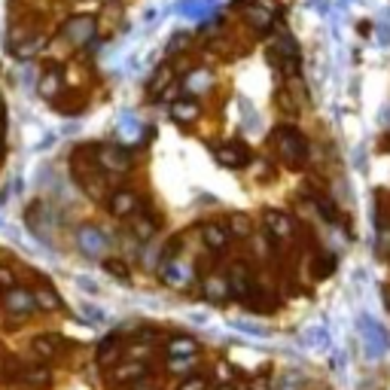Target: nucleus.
I'll return each mask as SVG.
<instances>
[{"mask_svg": "<svg viewBox=\"0 0 390 390\" xmlns=\"http://www.w3.org/2000/svg\"><path fill=\"white\" fill-rule=\"evenodd\" d=\"M61 347V338L58 335H37L34 342H30V351H34L40 360H52Z\"/></svg>", "mask_w": 390, "mask_h": 390, "instance_id": "4468645a", "label": "nucleus"}, {"mask_svg": "<svg viewBox=\"0 0 390 390\" xmlns=\"http://www.w3.org/2000/svg\"><path fill=\"white\" fill-rule=\"evenodd\" d=\"M138 204H140V199H138L135 189H113V192L107 195V211H110L116 220L135 217V213H138Z\"/></svg>", "mask_w": 390, "mask_h": 390, "instance_id": "20e7f679", "label": "nucleus"}, {"mask_svg": "<svg viewBox=\"0 0 390 390\" xmlns=\"http://www.w3.org/2000/svg\"><path fill=\"white\" fill-rule=\"evenodd\" d=\"M229 296L238 302H250L253 296V278H250V269L244 262H235L232 265V274H229Z\"/></svg>", "mask_w": 390, "mask_h": 390, "instance_id": "39448f33", "label": "nucleus"}, {"mask_svg": "<svg viewBox=\"0 0 390 390\" xmlns=\"http://www.w3.org/2000/svg\"><path fill=\"white\" fill-rule=\"evenodd\" d=\"M333 272H335V256H333V253H321V256H314V262H311V278H314V281L330 278Z\"/></svg>", "mask_w": 390, "mask_h": 390, "instance_id": "f3484780", "label": "nucleus"}, {"mask_svg": "<svg viewBox=\"0 0 390 390\" xmlns=\"http://www.w3.org/2000/svg\"><path fill=\"white\" fill-rule=\"evenodd\" d=\"M308 201H314V208L321 211V217L338 220V211H335V204H333L330 199H323V195H317V192H308Z\"/></svg>", "mask_w": 390, "mask_h": 390, "instance_id": "4be33fe9", "label": "nucleus"}, {"mask_svg": "<svg viewBox=\"0 0 390 390\" xmlns=\"http://www.w3.org/2000/svg\"><path fill=\"white\" fill-rule=\"evenodd\" d=\"M34 296H37V305L46 308V311H58L61 308V299H58V293L52 290V286H40Z\"/></svg>", "mask_w": 390, "mask_h": 390, "instance_id": "412c9836", "label": "nucleus"}, {"mask_svg": "<svg viewBox=\"0 0 390 390\" xmlns=\"http://www.w3.org/2000/svg\"><path fill=\"white\" fill-rule=\"evenodd\" d=\"M262 223H265V229H269L274 238H281V241L293 238V232H296L293 220L286 217L284 211H278V208H265V211H262Z\"/></svg>", "mask_w": 390, "mask_h": 390, "instance_id": "423d86ee", "label": "nucleus"}, {"mask_svg": "<svg viewBox=\"0 0 390 390\" xmlns=\"http://www.w3.org/2000/svg\"><path fill=\"white\" fill-rule=\"evenodd\" d=\"M95 28H98L95 16H70L67 22L61 25V34H65L74 46H83L86 40L95 37Z\"/></svg>", "mask_w": 390, "mask_h": 390, "instance_id": "7ed1b4c3", "label": "nucleus"}, {"mask_svg": "<svg viewBox=\"0 0 390 390\" xmlns=\"http://www.w3.org/2000/svg\"><path fill=\"white\" fill-rule=\"evenodd\" d=\"M116 357H119V338L110 335V338H104V342H101V347H98V363L107 366L110 360H116Z\"/></svg>", "mask_w": 390, "mask_h": 390, "instance_id": "6ab92c4d", "label": "nucleus"}, {"mask_svg": "<svg viewBox=\"0 0 390 390\" xmlns=\"http://www.w3.org/2000/svg\"><path fill=\"white\" fill-rule=\"evenodd\" d=\"M104 272L113 274L116 281H128L131 278V269L122 260H104Z\"/></svg>", "mask_w": 390, "mask_h": 390, "instance_id": "5701e85b", "label": "nucleus"}, {"mask_svg": "<svg viewBox=\"0 0 390 390\" xmlns=\"http://www.w3.org/2000/svg\"><path fill=\"white\" fill-rule=\"evenodd\" d=\"M95 165L104 174H128L135 168V159H131V152L126 147H119V143H104V147L95 150Z\"/></svg>", "mask_w": 390, "mask_h": 390, "instance_id": "f03ea898", "label": "nucleus"}, {"mask_svg": "<svg viewBox=\"0 0 390 390\" xmlns=\"http://www.w3.org/2000/svg\"><path fill=\"white\" fill-rule=\"evenodd\" d=\"M18 378H22V381H28V384H49L52 381V372H49V369H43V366H37V369H22V372H18Z\"/></svg>", "mask_w": 390, "mask_h": 390, "instance_id": "aec40b11", "label": "nucleus"}, {"mask_svg": "<svg viewBox=\"0 0 390 390\" xmlns=\"http://www.w3.org/2000/svg\"><path fill=\"white\" fill-rule=\"evenodd\" d=\"M147 375H150V366L147 363H122V366H116L110 372L113 384H138Z\"/></svg>", "mask_w": 390, "mask_h": 390, "instance_id": "1a4fd4ad", "label": "nucleus"}, {"mask_svg": "<svg viewBox=\"0 0 390 390\" xmlns=\"http://www.w3.org/2000/svg\"><path fill=\"white\" fill-rule=\"evenodd\" d=\"M43 43H46V37H40V34H30V40H25V43H13V55L16 58H30V55H37L40 49H43Z\"/></svg>", "mask_w": 390, "mask_h": 390, "instance_id": "a211bd4d", "label": "nucleus"}, {"mask_svg": "<svg viewBox=\"0 0 390 390\" xmlns=\"http://www.w3.org/2000/svg\"><path fill=\"white\" fill-rule=\"evenodd\" d=\"M0 286H6V290H13L16 286V274L9 269H0Z\"/></svg>", "mask_w": 390, "mask_h": 390, "instance_id": "bb28decb", "label": "nucleus"}, {"mask_svg": "<svg viewBox=\"0 0 390 390\" xmlns=\"http://www.w3.org/2000/svg\"><path fill=\"white\" fill-rule=\"evenodd\" d=\"M213 156L220 159V165H225V168H244V165H250V150L244 147V143H225V147H217L213 150Z\"/></svg>", "mask_w": 390, "mask_h": 390, "instance_id": "0eeeda50", "label": "nucleus"}, {"mask_svg": "<svg viewBox=\"0 0 390 390\" xmlns=\"http://www.w3.org/2000/svg\"><path fill=\"white\" fill-rule=\"evenodd\" d=\"M4 308L13 314H30V311H37V296L30 290H22V286H13L4 296Z\"/></svg>", "mask_w": 390, "mask_h": 390, "instance_id": "6e6552de", "label": "nucleus"}, {"mask_svg": "<svg viewBox=\"0 0 390 390\" xmlns=\"http://www.w3.org/2000/svg\"><path fill=\"white\" fill-rule=\"evenodd\" d=\"M159 225L156 220L150 217V213H135V223H131V232H135V238L138 241H150L152 238V232H156Z\"/></svg>", "mask_w": 390, "mask_h": 390, "instance_id": "2eb2a0df", "label": "nucleus"}, {"mask_svg": "<svg viewBox=\"0 0 390 390\" xmlns=\"http://www.w3.org/2000/svg\"><path fill=\"white\" fill-rule=\"evenodd\" d=\"M0 152H4V138H0Z\"/></svg>", "mask_w": 390, "mask_h": 390, "instance_id": "c85d7f7f", "label": "nucleus"}, {"mask_svg": "<svg viewBox=\"0 0 390 390\" xmlns=\"http://www.w3.org/2000/svg\"><path fill=\"white\" fill-rule=\"evenodd\" d=\"M204 293H211L213 299H225V296H229V281H223V278H211L208 284H204Z\"/></svg>", "mask_w": 390, "mask_h": 390, "instance_id": "b1692460", "label": "nucleus"}, {"mask_svg": "<svg viewBox=\"0 0 390 390\" xmlns=\"http://www.w3.org/2000/svg\"><path fill=\"white\" fill-rule=\"evenodd\" d=\"M165 354L171 357V360H186V357L199 354V342H195L192 335H174V338H168Z\"/></svg>", "mask_w": 390, "mask_h": 390, "instance_id": "9b49d317", "label": "nucleus"}, {"mask_svg": "<svg viewBox=\"0 0 390 390\" xmlns=\"http://www.w3.org/2000/svg\"><path fill=\"white\" fill-rule=\"evenodd\" d=\"M199 116H201V107H199V101H192V98H180L171 104V119L180 122V126H192Z\"/></svg>", "mask_w": 390, "mask_h": 390, "instance_id": "f8f14e48", "label": "nucleus"}, {"mask_svg": "<svg viewBox=\"0 0 390 390\" xmlns=\"http://www.w3.org/2000/svg\"><path fill=\"white\" fill-rule=\"evenodd\" d=\"M220 390H235V387H232V384H223V387H220Z\"/></svg>", "mask_w": 390, "mask_h": 390, "instance_id": "cd10ccee", "label": "nucleus"}, {"mask_svg": "<svg viewBox=\"0 0 390 390\" xmlns=\"http://www.w3.org/2000/svg\"><path fill=\"white\" fill-rule=\"evenodd\" d=\"M247 22L260 30H269L272 28V13H265V9H250L247 13Z\"/></svg>", "mask_w": 390, "mask_h": 390, "instance_id": "393cba45", "label": "nucleus"}, {"mask_svg": "<svg viewBox=\"0 0 390 390\" xmlns=\"http://www.w3.org/2000/svg\"><path fill=\"white\" fill-rule=\"evenodd\" d=\"M177 390H208V375H199V372H195V375H186Z\"/></svg>", "mask_w": 390, "mask_h": 390, "instance_id": "a878e982", "label": "nucleus"}, {"mask_svg": "<svg viewBox=\"0 0 390 390\" xmlns=\"http://www.w3.org/2000/svg\"><path fill=\"white\" fill-rule=\"evenodd\" d=\"M225 229H229L232 238H250V235H253V220H250V213L232 211V213H229V223H225Z\"/></svg>", "mask_w": 390, "mask_h": 390, "instance_id": "ddd939ff", "label": "nucleus"}, {"mask_svg": "<svg viewBox=\"0 0 390 390\" xmlns=\"http://www.w3.org/2000/svg\"><path fill=\"white\" fill-rule=\"evenodd\" d=\"M201 238H204V247L213 250V253H223L225 247H229V241H232V235L225 225L220 223H208L204 225V232H201Z\"/></svg>", "mask_w": 390, "mask_h": 390, "instance_id": "9d476101", "label": "nucleus"}, {"mask_svg": "<svg viewBox=\"0 0 390 390\" xmlns=\"http://www.w3.org/2000/svg\"><path fill=\"white\" fill-rule=\"evenodd\" d=\"M58 89H61V70L58 67H49L46 74H43V79H40V95L49 98V101H55Z\"/></svg>", "mask_w": 390, "mask_h": 390, "instance_id": "dca6fc26", "label": "nucleus"}, {"mask_svg": "<svg viewBox=\"0 0 390 390\" xmlns=\"http://www.w3.org/2000/svg\"><path fill=\"white\" fill-rule=\"evenodd\" d=\"M272 147L290 168H302L308 162V140H305L302 131L293 128V126H278V128H274L272 131Z\"/></svg>", "mask_w": 390, "mask_h": 390, "instance_id": "f257e3e1", "label": "nucleus"}, {"mask_svg": "<svg viewBox=\"0 0 390 390\" xmlns=\"http://www.w3.org/2000/svg\"><path fill=\"white\" fill-rule=\"evenodd\" d=\"M138 390H156V387H138Z\"/></svg>", "mask_w": 390, "mask_h": 390, "instance_id": "c756f323", "label": "nucleus"}]
</instances>
